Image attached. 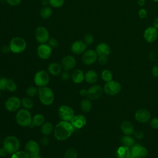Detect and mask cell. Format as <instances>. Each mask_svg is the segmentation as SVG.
<instances>
[{"mask_svg": "<svg viewBox=\"0 0 158 158\" xmlns=\"http://www.w3.org/2000/svg\"><path fill=\"white\" fill-rule=\"evenodd\" d=\"M74 130L75 128L70 122L62 120L54 127L53 131L54 136L58 141H65L72 136Z\"/></svg>", "mask_w": 158, "mask_h": 158, "instance_id": "cell-1", "label": "cell"}, {"mask_svg": "<svg viewBox=\"0 0 158 158\" xmlns=\"http://www.w3.org/2000/svg\"><path fill=\"white\" fill-rule=\"evenodd\" d=\"M38 96L41 103L44 106H50L54 101V91L47 86L38 88Z\"/></svg>", "mask_w": 158, "mask_h": 158, "instance_id": "cell-2", "label": "cell"}, {"mask_svg": "<svg viewBox=\"0 0 158 158\" xmlns=\"http://www.w3.org/2000/svg\"><path fill=\"white\" fill-rule=\"evenodd\" d=\"M31 120L32 116L29 110L23 108L17 110L15 115V121L19 126L22 127H30Z\"/></svg>", "mask_w": 158, "mask_h": 158, "instance_id": "cell-3", "label": "cell"}, {"mask_svg": "<svg viewBox=\"0 0 158 158\" xmlns=\"http://www.w3.org/2000/svg\"><path fill=\"white\" fill-rule=\"evenodd\" d=\"M2 146L6 149L8 154H14L19 151L20 142L16 136L9 135L7 136L3 140Z\"/></svg>", "mask_w": 158, "mask_h": 158, "instance_id": "cell-4", "label": "cell"}, {"mask_svg": "<svg viewBox=\"0 0 158 158\" xmlns=\"http://www.w3.org/2000/svg\"><path fill=\"white\" fill-rule=\"evenodd\" d=\"M10 51L14 54H20L23 52L27 47V44L24 38L20 36L12 38L9 42Z\"/></svg>", "mask_w": 158, "mask_h": 158, "instance_id": "cell-5", "label": "cell"}, {"mask_svg": "<svg viewBox=\"0 0 158 158\" xmlns=\"http://www.w3.org/2000/svg\"><path fill=\"white\" fill-rule=\"evenodd\" d=\"M49 73L44 70H40L36 72L33 78L35 85L38 88L46 86L49 82Z\"/></svg>", "mask_w": 158, "mask_h": 158, "instance_id": "cell-6", "label": "cell"}, {"mask_svg": "<svg viewBox=\"0 0 158 158\" xmlns=\"http://www.w3.org/2000/svg\"><path fill=\"white\" fill-rule=\"evenodd\" d=\"M57 112L62 120L67 122H70L75 115L73 109L67 105L60 106L58 108Z\"/></svg>", "mask_w": 158, "mask_h": 158, "instance_id": "cell-7", "label": "cell"}, {"mask_svg": "<svg viewBox=\"0 0 158 158\" xmlns=\"http://www.w3.org/2000/svg\"><path fill=\"white\" fill-rule=\"evenodd\" d=\"M35 38L40 44L47 43L49 37V33L48 29L43 26L38 27L35 31Z\"/></svg>", "mask_w": 158, "mask_h": 158, "instance_id": "cell-8", "label": "cell"}, {"mask_svg": "<svg viewBox=\"0 0 158 158\" xmlns=\"http://www.w3.org/2000/svg\"><path fill=\"white\" fill-rule=\"evenodd\" d=\"M21 106V100L15 96L8 98L4 102L6 109L10 112L17 111Z\"/></svg>", "mask_w": 158, "mask_h": 158, "instance_id": "cell-9", "label": "cell"}, {"mask_svg": "<svg viewBox=\"0 0 158 158\" xmlns=\"http://www.w3.org/2000/svg\"><path fill=\"white\" fill-rule=\"evenodd\" d=\"M121 90V85L120 84L114 80H110L109 81L106 82L104 86V92L109 95L114 96L118 94Z\"/></svg>", "mask_w": 158, "mask_h": 158, "instance_id": "cell-10", "label": "cell"}, {"mask_svg": "<svg viewBox=\"0 0 158 158\" xmlns=\"http://www.w3.org/2000/svg\"><path fill=\"white\" fill-rule=\"evenodd\" d=\"M37 55L43 60H46L49 59L52 52V48L48 44L43 43L40 44L37 48Z\"/></svg>", "mask_w": 158, "mask_h": 158, "instance_id": "cell-11", "label": "cell"}, {"mask_svg": "<svg viewBox=\"0 0 158 158\" xmlns=\"http://www.w3.org/2000/svg\"><path fill=\"white\" fill-rule=\"evenodd\" d=\"M25 151L30 157L40 154V146L39 144L33 139L28 140L25 145Z\"/></svg>", "mask_w": 158, "mask_h": 158, "instance_id": "cell-12", "label": "cell"}, {"mask_svg": "<svg viewBox=\"0 0 158 158\" xmlns=\"http://www.w3.org/2000/svg\"><path fill=\"white\" fill-rule=\"evenodd\" d=\"M98 56L95 50L88 49L83 53L81 60L84 64L89 65L94 64L98 60Z\"/></svg>", "mask_w": 158, "mask_h": 158, "instance_id": "cell-13", "label": "cell"}, {"mask_svg": "<svg viewBox=\"0 0 158 158\" xmlns=\"http://www.w3.org/2000/svg\"><path fill=\"white\" fill-rule=\"evenodd\" d=\"M76 64L77 61L75 58L71 55H67L64 56L60 62L62 69L64 70L67 71H70L73 69L76 66Z\"/></svg>", "mask_w": 158, "mask_h": 158, "instance_id": "cell-14", "label": "cell"}, {"mask_svg": "<svg viewBox=\"0 0 158 158\" xmlns=\"http://www.w3.org/2000/svg\"><path fill=\"white\" fill-rule=\"evenodd\" d=\"M144 38L148 43L155 41L158 37V31L154 26L149 27L144 31Z\"/></svg>", "mask_w": 158, "mask_h": 158, "instance_id": "cell-15", "label": "cell"}, {"mask_svg": "<svg viewBox=\"0 0 158 158\" xmlns=\"http://www.w3.org/2000/svg\"><path fill=\"white\" fill-rule=\"evenodd\" d=\"M131 155L135 158H144L148 154V151L146 148L140 144H135L130 150Z\"/></svg>", "mask_w": 158, "mask_h": 158, "instance_id": "cell-16", "label": "cell"}, {"mask_svg": "<svg viewBox=\"0 0 158 158\" xmlns=\"http://www.w3.org/2000/svg\"><path fill=\"white\" fill-rule=\"evenodd\" d=\"M103 93V89L100 85H96L91 86L88 89V98L91 100L99 99Z\"/></svg>", "mask_w": 158, "mask_h": 158, "instance_id": "cell-17", "label": "cell"}, {"mask_svg": "<svg viewBox=\"0 0 158 158\" xmlns=\"http://www.w3.org/2000/svg\"><path fill=\"white\" fill-rule=\"evenodd\" d=\"M151 116L150 112L145 109H140L138 110L135 114V120L140 123L148 122L150 120Z\"/></svg>", "mask_w": 158, "mask_h": 158, "instance_id": "cell-18", "label": "cell"}, {"mask_svg": "<svg viewBox=\"0 0 158 158\" xmlns=\"http://www.w3.org/2000/svg\"><path fill=\"white\" fill-rule=\"evenodd\" d=\"M87 45L81 40H76L71 45L70 50L72 53L80 55L83 54L86 50Z\"/></svg>", "mask_w": 158, "mask_h": 158, "instance_id": "cell-19", "label": "cell"}, {"mask_svg": "<svg viewBox=\"0 0 158 158\" xmlns=\"http://www.w3.org/2000/svg\"><path fill=\"white\" fill-rule=\"evenodd\" d=\"M70 123L73 126L75 129H81L86 123V118L82 114H77L71 120Z\"/></svg>", "mask_w": 158, "mask_h": 158, "instance_id": "cell-20", "label": "cell"}, {"mask_svg": "<svg viewBox=\"0 0 158 158\" xmlns=\"http://www.w3.org/2000/svg\"><path fill=\"white\" fill-rule=\"evenodd\" d=\"M95 51L98 56H107L110 52V48L107 43H101L96 46Z\"/></svg>", "mask_w": 158, "mask_h": 158, "instance_id": "cell-21", "label": "cell"}, {"mask_svg": "<svg viewBox=\"0 0 158 158\" xmlns=\"http://www.w3.org/2000/svg\"><path fill=\"white\" fill-rule=\"evenodd\" d=\"M71 79L75 84L81 83L85 80V74L80 69H75L71 73Z\"/></svg>", "mask_w": 158, "mask_h": 158, "instance_id": "cell-22", "label": "cell"}, {"mask_svg": "<svg viewBox=\"0 0 158 158\" xmlns=\"http://www.w3.org/2000/svg\"><path fill=\"white\" fill-rule=\"evenodd\" d=\"M48 72L52 76H57L60 75L62 72L61 65L57 62H51L48 65Z\"/></svg>", "mask_w": 158, "mask_h": 158, "instance_id": "cell-23", "label": "cell"}, {"mask_svg": "<svg viewBox=\"0 0 158 158\" xmlns=\"http://www.w3.org/2000/svg\"><path fill=\"white\" fill-rule=\"evenodd\" d=\"M98 73L93 70H89L85 73V80L89 84L95 83L98 81Z\"/></svg>", "mask_w": 158, "mask_h": 158, "instance_id": "cell-24", "label": "cell"}, {"mask_svg": "<svg viewBox=\"0 0 158 158\" xmlns=\"http://www.w3.org/2000/svg\"><path fill=\"white\" fill-rule=\"evenodd\" d=\"M120 129L125 135H131L134 133V127L129 121H123L120 125Z\"/></svg>", "mask_w": 158, "mask_h": 158, "instance_id": "cell-25", "label": "cell"}, {"mask_svg": "<svg viewBox=\"0 0 158 158\" xmlns=\"http://www.w3.org/2000/svg\"><path fill=\"white\" fill-rule=\"evenodd\" d=\"M53 125L49 122H45L40 128L41 133L44 136H49L53 133L54 131Z\"/></svg>", "mask_w": 158, "mask_h": 158, "instance_id": "cell-26", "label": "cell"}, {"mask_svg": "<svg viewBox=\"0 0 158 158\" xmlns=\"http://www.w3.org/2000/svg\"><path fill=\"white\" fill-rule=\"evenodd\" d=\"M45 122V118L41 114H36L32 117L30 127H41Z\"/></svg>", "mask_w": 158, "mask_h": 158, "instance_id": "cell-27", "label": "cell"}, {"mask_svg": "<svg viewBox=\"0 0 158 158\" xmlns=\"http://www.w3.org/2000/svg\"><path fill=\"white\" fill-rule=\"evenodd\" d=\"M131 155V151L128 147L125 146H120L117 151V156L118 158H127Z\"/></svg>", "mask_w": 158, "mask_h": 158, "instance_id": "cell-28", "label": "cell"}, {"mask_svg": "<svg viewBox=\"0 0 158 158\" xmlns=\"http://www.w3.org/2000/svg\"><path fill=\"white\" fill-rule=\"evenodd\" d=\"M52 14V10L51 7L46 6H43V7H42L40 9V17L43 19H48L50 18Z\"/></svg>", "mask_w": 158, "mask_h": 158, "instance_id": "cell-29", "label": "cell"}, {"mask_svg": "<svg viewBox=\"0 0 158 158\" xmlns=\"http://www.w3.org/2000/svg\"><path fill=\"white\" fill-rule=\"evenodd\" d=\"M21 105L23 106V108L30 110L33 107L34 102L31 98L26 96L21 99Z\"/></svg>", "mask_w": 158, "mask_h": 158, "instance_id": "cell-30", "label": "cell"}, {"mask_svg": "<svg viewBox=\"0 0 158 158\" xmlns=\"http://www.w3.org/2000/svg\"><path fill=\"white\" fill-rule=\"evenodd\" d=\"M80 107L83 112H89L92 108V104L90 100L86 98L82 99L80 102Z\"/></svg>", "mask_w": 158, "mask_h": 158, "instance_id": "cell-31", "label": "cell"}, {"mask_svg": "<svg viewBox=\"0 0 158 158\" xmlns=\"http://www.w3.org/2000/svg\"><path fill=\"white\" fill-rule=\"evenodd\" d=\"M121 143L123 146H127L128 148L132 147L135 144V139L133 138L129 135H125L122 137Z\"/></svg>", "mask_w": 158, "mask_h": 158, "instance_id": "cell-32", "label": "cell"}, {"mask_svg": "<svg viewBox=\"0 0 158 158\" xmlns=\"http://www.w3.org/2000/svg\"><path fill=\"white\" fill-rule=\"evenodd\" d=\"M77 157H78V152L76 149L73 148H70L65 151L64 158H77Z\"/></svg>", "mask_w": 158, "mask_h": 158, "instance_id": "cell-33", "label": "cell"}, {"mask_svg": "<svg viewBox=\"0 0 158 158\" xmlns=\"http://www.w3.org/2000/svg\"><path fill=\"white\" fill-rule=\"evenodd\" d=\"M38 88L32 86L28 87L25 90L26 96L31 98L36 96L38 94Z\"/></svg>", "mask_w": 158, "mask_h": 158, "instance_id": "cell-34", "label": "cell"}, {"mask_svg": "<svg viewBox=\"0 0 158 158\" xmlns=\"http://www.w3.org/2000/svg\"><path fill=\"white\" fill-rule=\"evenodd\" d=\"M101 78L102 79V80H104L106 82H107V81L112 80V73L109 70L105 69V70H102V72H101Z\"/></svg>", "mask_w": 158, "mask_h": 158, "instance_id": "cell-35", "label": "cell"}, {"mask_svg": "<svg viewBox=\"0 0 158 158\" xmlns=\"http://www.w3.org/2000/svg\"><path fill=\"white\" fill-rule=\"evenodd\" d=\"M17 89V85L16 82L11 78H9L8 80V83H7V90L9 91V92L13 93L15 92Z\"/></svg>", "mask_w": 158, "mask_h": 158, "instance_id": "cell-36", "label": "cell"}, {"mask_svg": "<svg viewBox=\"0 0 158 158\" xmlns=\"http://www.w3.org/2000/svg\"><path fill=\"white\" fill-rule=\"evenodd\" d=\"M65 0H48L49 4L54 8L61 7L64 4Z\"/></svg>", "mask_w": 158, "mask_h": 158, "instance_id": "cell-37", "label": "cell"}, {"mask_svg": "<svg viewBox=\"0 0 158 158\" xmlns=\"http://www.w3.org/2000/svg\"><path fill=\"white\" fill-rule=\"evenodd\" d=\"M11 158H30V156L25 151H18L12 154Z\"/></svg>", "mask_w": 158, "mask_h": 158, "instance_id": "cell-38", "label": "cell"}, {"mask_svg": "<svg viewBox=\"0 0 158 158\" xmlns=\"http://www.w3.org/2000/svg\"><path fill=\"white\" fill-rule=\"evenodd\" d=\"M83 41L87 46H89L93 44L94 42V37L93 35L91 33H86L84 36Z\"/></svg>", "mask_w": 158, "mask_h": 158, "instance_id": "cell-39", "label": "cell"}, {"mask_svg": "<svg viewBox=\"0 0 158 158\" xmlns=\"http://www.w3.org/2000/svg\"><path fill=\"white\" fill-rule=\"evenodd\" d=\"M8 78L6 77H0V90H6L7 89Z\"/></svg>", "mask_w": 158, "mask_h": 158, "instance_id": "cell-40", "label": "cell"}, {"mask_svg": "<svg viewBox=\"0 0 158 158\" xmlns=\"http://www.w3.org/2000/svg\"><path fill=\"white\" fill-rule=\"evenodd\" d=\"M48 44L52 48H56L59 46V42L55 38H50L48 41Z\"/></svg>", "mask_w": 158, "mask_h": 158, "instance_id": "cell-41", "label": "cell"}, {"mask_svg": "<svg viewBox=\"0 0 158 158\" xmlns=\"http://www.w3.org/2000/svg\"><path fill=\"white\" fill-rule=\"evenodd\" d=\"M60 75L61 80H62L63 81H67L69 80V78L71 77V74L70 73L69 71L67 70H63L62 72H61Z\"/></svg>", "mask_w": 158, "mask_h": 158, "instance_id": "cell-42", "label": "cell"}, {"mask_svg": "<svg viewBox=\"0 0 158 158\" xmlns=\"http://www.w3.org/2000/svg\"><path fill=\"white\" fill-rule=\"evenodd\" d=\"M107 56H98V62L99 64L101 65H105L107 63Z\"/></svg>", "mask_w": 158, "mask_h": 158, "instance_id": "cell-43", "label": "cell"}, {"mask_svg": "<svg viewBox=\"0 0 158 158\" xmlns=\"http://www.w3.org/2000/svg\"><path fill=\"white\" fill-rule=\"evenodd\" d=\"M148 15V12L146 11V10L145 9L141 8L138 11V16L140 19H145Z\"/></svg>", "mask_w": 158, "mask_h": 158, "instance_id": "cell-44", "label": "cell"}, {"mask_svg": "<svg viewBox=\"0 0 158 158\" xmlns=\"http://www.w3.org/2000/svg\"><path fill=\"white\" fill-rule=\"evenodd\" d=\"M49 143V139L48 137V136H43L40 139V143L42 146H48Z\"/></svg>", "mask_w": 158, "mask_h": 158, "instance_id": "cell-45", "label": "cell"}, {"mask_svg": "<svg viewBox=\"0 0 158 158\" xmlns=\"http://www.w3.org/2000/svg\"><path fill=\"white\" fill-rule=\"evenodd\" d=\"M6 1L7 3L11 6H19L22 2V0H6Z\"/></svg>", "mask_w": 158, "mask_h": 158, "instance_id": "cell-46", "label": "cell"}, {"mask_svg": "<svg viewBox=\"0 0 158 158\" xmlns=\"http://www.w3.org/2000/svg\"><path fill=\"white\" fill-rule=\"evenodd\" d=\"M134 136L138 139H142L144 136V134L141 130H137L134 132Z\"/></svg>", "mask_w": 158, "mask_h": 158, "instance_id": "cell-47", "label": "cell"}, {"mask_svg": "<svg viewBox=\"0 0 158 158\" xmlns=\"http://www.w3.org/2000/svg\"><path fill=\"white\" fill-rule=\"evenodd\" d=\"M150 126L154 129L158 128V118H153L150 122Z\"/></svg>", "mask_w": 158, "mask_h": 158, "instance_id": "cell-48", "label": "cell"}, {"mask_svg": "<svg viewBox=\"0 0 158 158\" xmlns=\"http://www.w3.org/2000/svg\"><path fill=\"white\" fill-rule=\"evenodd\" d=\"M1 52L4 54H8L9 52H11L10 51V47H9V45H4L2 48H1Z\"/></svg>", "mask_w": 158, "mask_h": 158, "instance_id": "cell-49", "label": "cell"}, {"mask_svg": "<svg viewBox=\"0 0 158 158\" xmlns=\"http://www.w3.org/2000/svg\"><path fill=\"white\" fill-rule=\"evenodd\" d=\"M152 75L154 77H158V67L155 65L152 69Z\"/></svg>", "mask_w": 158, "mask_h": 158, "instance_id": "cell-50", "label": "cell"}, {"mask_svg": "<svg viewBox=\"0 0 158 158\" xmlns=\"http://www.w3.org/2000/svg\"><path fill=\"white\" fill-rule=\"evenodd\" d=\"M7 154H8V152H7V151L6 150V149L3 146L0 148V157H4L6 156V155Z\"/></svg>", "mask_w": 158, "mask_h": 158, "instance_id": "cell-51", "label": "cell"}, {"mask_svg": "<svg viewBox=\"0 0 158 158\" xmlns=\"http://www.w3.org/2000/svg\"><path fill=\"white\" fill-rule=\"evenodd\" d=\"M79 94H80V96H83V97L87 96V95H88V89H86L85 88H82L80 90Z\"/></svg>", "mask_w": 158, "mask_h": 158, "instance_id": "cell-52", "label": "cell"}, {"mask_svg": "<svg viewBox=\"0 0 158 158\" xmlns=\"http://www.w3.org/2000/svg\"><path fill=\"white\" fill-rule=\"evenodd\" d=\"M153 25H154V27L158 29V17H157V18H156V19H154V22H153Z\"/></svg>", "mask_w": 158, "mask_h": 158, "instance_id": "cell-53", "label": "cell"}, {"mask_svg": "<svg viewBox=\"0 0 158 158\" xmlns=\"http://www.w3.org/2000/svg\"><path fill=\"white\" fill-rule=\"evenodd\" d=\"M145 2L146 0H138L137 1L138 5H139L140 6H143L145 4Z\"/></svg>", "mask_w": 158, "mask_h": 158, "instance_id": "cell-54", "label": "cell"}, {"mask_svg": "<svg viewBox=\"0 0 158 158\" xmlns=\"http://www.w3.org/2000/svg\"><path fill=\"white\" fill-rule=\"evenodd\" d=\"M41 4H42V5H43L44 6H47V4H49V2H48V0H42V1H41Z\"/></svg>", "mask_w": 158, "mask_h": 158, "instance_id": "cell-55", "label": "cell"}, {"mask_svg": "<svg viewBox=\"0 0 158 158\" xmlns=\"http://www.w3.org/2000/svg\"><path fill=\"white\" fill-rule=\"evenodd\" d=\"M30 158H41V157L39 155H37V156H31L30 157Z\"/></svg>", "mask_w": 158, "mask_h": 158, "instance_id": "cell-56", "label": "cell"}, {"mask_svg": "<svg viewBox=\"0 0 158 158\" xmlns=\"http://www.w3.org/2000/svg\"><path fill=\"white\" fill-rule=\"evenodd\" d=\"M127 158H135V157H134L133 156H132L131 155H130V156L128 157H127Z\"/></svg>", "mask_w": 158, "mask_h": 158, "instance_id": "cell-57", "label": "cell"}, {"mask_svg": "<svg viewBox=\"0 0 158 158\" xmlns=\"http://www.w3.org/2000/svg\"><path fill=\"white\" fill-rule=\"evenodd\" d=\"M154 1H155V2H158V0H153Z\"/></svg>", "mask_w": 158, "mask_h": 158, "instance_id": "cell-58", "label": "cell"}, {"mask_svg": "<svg viewBox=\"0 0 158 158\" xmlns=\"http://www.w3.org/2000/svg\"><path fill=\"white\" fill-rule=\"evenodd\" d=\"M1 91L0 90V98H1Z\"/></svg>", "mask_w": 158, "mask_h": 158, "instance_id": "cell-59", "label": "cell"}, {"mask_svg": "<svg viewBox=\"0 0 158 158\" xmlns=\"http://www.w3.org/2000/svg\"><path fill=\"white\" fill-rule=\"evenodd\" d=\"M1 138H0V145H1Z\"/></svg>", "mask_w": 158, "mask_h": 158, "instance_id": "cell-60", "label": "cell"}, {"mask_svg": "<svg viewBox=\"0 0 158 158\" xmlns=\"http://www.w3.org/2000/svg\"><path fill=\"white\" fill-rule=\"evenodd\" d=\"M157 158H158V157H157Z\"/></svg>", "mask_w": 158, "mask_h": 158, "instance_id": "cell-61", "label": "cell"}]
</instances>
